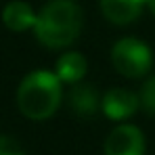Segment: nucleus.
Instances as JSON below:
<instances>
[{
	"label": "nucleus",
	"mask_w": 155,
	"mask_h": 155,
	"mask_svg": "<svg viewBox=\"0 0 155 155\" xmlns=\"http://www.w3.org/2000/svg\"><path fill=\"white\" fill-rule=\"evenodd\" d=\"M84 27V13L76 0H48L36 15L34 36L46 48H67Z\"/></svg>",
	"instance_id": "1"
},
{
	"label": "nucleus",
	"mask_w": 155,
	"mask_h": 155,
	"mask_svg": "<svg viewBox=\"0 0 155 155\" xmlns=\"http://www.w3.org/2000/svg\"><path fill=\"white\" fill-rule=\"evenodd\" d=\"M65 101L63 84L48 69L29 71L17 88V107L31 122H44L52 117Z\"/></svg>",
	"instance_id": "2"
},
{
	"label": "nucleus",
	"mask_w": 155,
	"mask_h": 155,
	"mask_svg": "<svg viewBox=\"0 0 155 155\" xmlns=\"http://www.w3.org/2000/svg\"><path fill=\"white\" fill-rule=\"evenodd\" d=\"M111 65L120 76L128 80L149 76L153 67V51L140 38L126 36L113 42L111 46Z\"/></svg>",
	"instance_id": "3"
},
{
	"label": "nucleus",
	"mask_w": 155,
	"mask_h": 155,
	"mask_svg": "<svg viewBox=\"0 0 155 155\" xmlns=\"http://www.w3.org/2000/svg\"><path fill=\"white\" fill-rule=\"evenodd\" d=\"M105 155H145L147 153V138L143 130L134 124H117L107 134L103 143Z\"/></svg>",
	"instance_id": "4"
},
{
	"label": "nucleus",
	"mask_w": 155,
	"mask_h": 155,
	"mask_svg": "<svg viewBox=\"0 0 155 155\" xmlns=\"http://www.w3.org/2000/svg\"><path fill=\"white\" fill-rule=\"evenodd\" d=\"M138 109H140V99H138V94L134 90L115 86V88H109V90L103 92L101 111H103L111 122L124 124Z\"/></svg>",
	"instance_id": "5"
},
{
	"label": "nucleus",
	"mask_w": 155,
	"mask_h": 155,
	"mask_svg": "<svg viewBox=\"0 0 155 155\" xmlns=\"http://www.w3.org/2000/svg\"><path fill=\"white\" fill-rule=\"evenodd\" d=\"M101 99L103 97L99 94V90L92 84H86V82L69 86V90L65 94V101L69 105V109L74 111V115L82 117V120L94 117L101 111Z\"/></svg>",
	"instance_id": "6"
},
{
	"label": "nucleus",
	"mask_w": 155,
	"mask_h": 155,
	"mask_svg": "<svg viewBox=\"0 0 155 155\" xmlns=\"http://www.w3.org/2000/svg\"><path fill=\"white\" fill-rule=\"evenodd\" d=\"M103 17L113 25L134 23L147 8V0H99Z\"/></svg>",
	"instance_id": "7"
},
{
	"label": "nucleus",
	"mask_w": 155,
	"mask_h": 155,
	"mask_svg": "<svg viewBox=\"0 0 155 155\" xmlns=\"http://www.w3.org/2000/svg\"><path fill=\"white\" fill-rule=\"evenodd\" d=\"M88 71V59L80 51L63 52L54 63V76L61 80V84H80Z\"/></svg>",
	"instance_id": "8"
},
{
	"label": "nucleus",
	"mask_w": 155,
	"mask_h": 155,
	"mask_svg": "<svg viewBox=\"0 0 155 155\" xmlns=\"http://www.w3.org/2000/svg\"><path fill=\"white\" fill-rule=\"evenodd\" d=\"M36 11L25 0H11L2 8V23L11 31H27L36 25Z\"/></svg>",
	"instance_id": "9"
},
{
	"label": "nucleus",
	"mask_w": 155,
	"mask_h": 155,
	"mask_svg": "<svg viewBox=\"0 0 155 155\" xmlns=\"http://www.w3.org/2000/svg\"><path fill=\"white\" fill-rule=\"evenodd\" d=\"M138 99H140V109L149 115H155V74L149 76L140 86Z\"/></svg>",
	"instance_id": "10"
},
{
	"label": "nucleus",
	"mask_w": 155,
	"mask_h": 155,
	"mask_svg": "<svg viewBox=\"0 0 155 155\" xmlns=\"http://www.w3.org/2000/svg\"><path fill=\"white\" fill-rule=\"evenodd\" d=\"M0 155H25V151L15 136L0 134Z\"/></svg>",
	"instance_id": "11"
},
{
	"label": "nucleus",
	"mask_w": 155,
	"mask_h": 155,
	"mask_svg": "<svg viewBox=\"0 0 155 155\" xmlns=\"http://www.w3.org/2000/svg\"><path fill=\"white\" fill-rule=\"evenodd\" d=\"M147 11L155 17V0H147Z\"/></svg>",
	"instance_id": "12"
}]
</instances>
